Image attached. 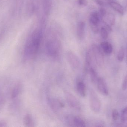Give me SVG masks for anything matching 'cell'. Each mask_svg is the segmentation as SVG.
<instances>
[{"label": "cell", "mask_w": 127, "mask_h": 127, "mask_svg": "<svg viewBox=\"0 0 127 127\" xmlns=\"http://www.w3.org/2000/svg\"><path fill=\"white\" fill-rule=\"evenodd\" d=\"M42 36V30L37 28L28 38L25 48V56L26 59L33 58L37 54L40 47Z\"/></svg>", "instance_id": "cell-1"}, {"label": "cell", "mask_w": 127, "mask_h": 127, "mask_svg": "<svg viewBox=\"0 0 127 127\" xmlns=\"http://www.w3.org/2000/svg\"><path fill=\"white\" fill-rule=\"evenodd\" d=\"M46 48L47 53L49 56L56 57L59 54L61 50L60 42L57 39H50L46 43Z\"/></svg>", "instance_id": "cell-2"}, {"label": "cell", "mask_w": 127, "mask_h": 127, "mask_svg": "<svg viewBox=\"0 0 127 127\" xmlns=\"http://www.w3.org/2000/svg\"><path fill=\"white\" fill-rule=\"evenodd\" d=\"M89 103L90 108L95 113H98L101 108V103L95 92L92 89L89 91Z\"/></svg>", "instance_id": "cell-3"}, {"label": "cell", "mask_w": 127, "mask_h": 127, "mask_svg": "<svg viewBox=\"0 0 127 127\" xmlns=\"http://www.w3.org/2000/svg\"><path fill=\"white\" fill-rule=\"evenodd\" d=\"M92 56L95 60L97 65L101 67L104 64L103 54L100 48L95 45H93L90 48Z\"/></svg>", "instance_id": "cell-4"}, {"label": "cell", "mask_w": 127, "mask_h": 127, "mask_svg": "<svg viewBox=\"0 0 127 127\" xmlns=\"http://www.w3.org/2000/svg\"><path fill=\"white\" fill-rule=\"evenodd\" d=\"M65 98L67 104L71 108L76 111L81 110L80 103L73 94L66 92L65 94Z\"/></svg>", "instance_id": "cell-5"}, {"label": "cell", "mask_w": 127, "mask_h": 127, "mask_svg": "<svg viewBox=\"0 0 127 127\" xmlns=\"http://www.w3.org/2000/svg\"><path fill=\"white\" fill-rule=\"evenodd\" d=\"M66 59L70 66L75 69H78L80 66V59L76 54L69 51L66 53Z\"/></svg>", "instance_id": "cell-6"}, {"label": "cell", "mask_w": 127, "mask_h": 127, "mask_svg": "<svg viewBox=\"0 0 127 127\" xmlns=\"http://www.w3.org/2000/svg\"><path fill=\"white\" fill-rule=\"evenodd\" d=\"M97 84L98 89L99 92L104 95H107L109 94L108 88L106 81L102 78L99 77Z\"/></svg>", "instance_id": "cell-7"}, {"label": "cell", "mask_w": 127, "mask_h": 127, "mask_svg": "<svg viewBox=\"0 0 127 127\" xmlns=\"http://www.w3.org/2000/svg\"><path fill=\"white\" fill-rule=\"evenodd\" d=\"M49 103L51 109L56 112H59L60 110L63 108L64 106L63 103L57 99H50L49 100Z\"/></svg>", "instance_id": "cell-8"}, {"label": "cell", "mask_w": 127, "mask_h": 127, "mask_svg": "<svg viewBox=\"0 0 127 127\" xmlns=\"http://www.w3.org/2000/svg\"><path fill=\"white\" fill-rule=\"evenodd\" d=\"M77 90L81 97H85L86 95V88L84 82L81 80H78L76 83Z\"/></svg>", "instance_id": "cell-9"}, {"label": "cell", "mask_w": 127, "mask_h": 127, "mask_svg": "<svg viewBox=\"0 0 127 127\" xmlns=\"http://www.w3.org/2000/svg\"><path fill=\"white\" fill-rule=\"evenodd\" d=\"M86 24L85 22L80 21L78 22L77 26V34L78 38L79 40L83 39L84 38L85 34Z\"/></svg>", "instance_id": "cell-10"}, {"label": "cell", "mask_w": 127, "mask_h": 127, "mask_svg": "<svg viewBox=\"0 0 127 127\" xmlns=\"http://www.w3.org/2000/svg\"><path fill=\"white\" fill-rule=\"evenodd\" d=\"M92 55L91 51L90 49L87 51L86 54V57H85L84 69L86 72H89V70L91 68V65L92 64Z\"/></svg>", "instance_id": "cell-11"}, {"label": "cell", "mask_w": 127, "mask_h": 127, "mask_svg": "<svg viewBox=\"0 0 127 127\" xmlns=\"http://www.w3.org/2000/svg\"><path fill=\"white\" fill-rule=\"evenodd\" d=\"M101 48L103 52L107 55H110L113 51V46L109 42H103L100 44Z\"/></svg>", "instance_id": "cell-12"}, {"label": "cell", "mask_w": 127, "mask_h": 127, "mask_svg": "<svg viewBox=\"0 0 127 127\" xmlns=\"http://www.w3.org/2000/svg\"><path fill=\"white\" fill-rule=\"evenodd\" d=\"M86 123L81 118L78 116H73L72 119V127H86Z\"/></svg>", "instance_id": "cell-13"}, {"label": "cell", "mask_w": 127, "mask_h": 127, "mask_svg": "<svg viewBox=\"0 0 127 127\" xmlns=\"http://www.w3.org/2000/svg\"><path fill=\"white\" fill-rule=\"evenodd\" d=\"M109 4L113 9L117 11L122 15L124 14V9L122 6L120 4L115 1H110Z\"/></svg>", "instance_id": "cell-14"}, {"label": "cell", "mask_w": 127, "mask_h": 127, "mask_svg": "<svg viewBox=\"0 0 127 127\" xmlns=\"http://www.w3.org/2000/svg\"><path fill=\"white\" fill-rule=\"evenodd\" d=\"M24 124L25 126L27 127H33L35 126L34 121L30 114H27L25 116L24 119Z\"/></svg>", "instance_id": "cell-15"}, {"label": "cell", "mask_w": 127, "mask_h": 127, "mask_svg": "<svg viewBox=\"0 0 127 127\" xmlns=\"http://www.w3.org/2000/svg\"><path fill=\"white\" fill-rule=\"evenodd\" d=\"M90 24L93 25H98L100 22V16L97 12H93L90 17Z\"/></svg>", "instance_id": "cell-16"}, {"label": "cell", "mask_w": 127, "mask_h": 127, "mask_svg": "<svg viewBox=\"0 0 127 127\" xmlns=\"http://www.w3.org/2000/svg\"><path fill=\"white\" fill-rule=\"evenodd\" d=\"M43 6L45 15H49L51 7V0H43Z\"/></svg>", "instance_id": "cell-17"}, {"label": "cell", "mask_w": 127, "mask_h": 127, "mask_svg": "<svg viewBox=\"0 0 127 127\" xmlns=\"http://www.w3.org/2000/svg\"><path fill=\"white\" fill-rule=\"evenodd\" d=\"M89 72L91 81L94 84L97 83L99 77H98L96 71L93 68H91L89 70Z\"/></svg>", "instance_id": "cell-18"}, {"label": "cell", "mask_w": 127, "mask_h": 127, "mask_svg": "<svg viewBox=\"0 0 127 127\" xmlns=\"http://www.w3.org/2000/svg\"><path fill=\"white\" fill-rule=\"evenodd\" d=\"M21 88L22 86L21 84H18L16 86L13 90L12 95V98H15L18 96L21 92Z\"/></svg>", "instance_id": "cell-19"}, {"label": "cell", "mask_w": 127, "mask_h": 127, "mask_svg": "<svg viewBox=\"0 0 127 127\" xmlns=\"http://www.w3.org/2000/svg\"><path fill=\"white\" fill-rule=\"evenodd\" d=\"M125 57V51L123 47H121L120 48L118 53L117 56V58L119 62H122L124 60Z\"/></svg>", "instance_id": "cell-20"}, {"label": "cell", "mask_w": 127, "mask_h": 127, "mask_svg": "<svg viewBox=\"0 0 127 127\" xmlns=\"http://www.w3.org/2000/svg\"><path fill=\"white\" fill-rule=\"evenodd\" d=\"M107 19L110 25H113L115 23V17L114 14L112 13H109L107 16Z\"/></svg>", "instance_id": "cell-21"}, {"label": "cell", "mask_w": 127, "mask_h": 127, "mask_svg": "<svg viewBox=\"0 0 127 127\" xmlns=\"http://www.w3.org/2000/svg\"><path fill=\"white\" fill-rule=\"evenodd\" d=\"M100 34L103 39L106 40L108 37V31L105 27H102L101 29Z\"/></svg>", "instance_id": "cell-22"}, {"label": "cell", "mask_w": 127, "mask_h": 127, "mask_svg": "<svg viewBox=\"0 0 127 127\" xmlns=\"http://www.w3.org/2000/svg\"><path fill=\"white\" fill-rule=\"evenodd\" d=\"M127 121V106L124 109L121 116V121L124 122Z\"/></svg>", "instance_id": "cell-23"}, {"label": "cell", "mask_w": 127, "mask_h": 127, "mask_svg": "<svg viewBox=\"0 0 127 127\" xmlns=\"http://www.w3.org/2000/svg\"><path fill=\"white\" fill-rule=\"evenodd\" d=\"M119 115V114L118 110H114L113 111L112 113V117L114 121H116L118 120Z\"/></svg>", "instance_id": "cell-24"}, {"label": "cell", "mask_w": 127, "mask_h": 127, "mask_svg": "<svg viewBox=\"0 0 127 127\" xmlns=\"http://www.w3.org/2000/svg\"><path fill=\"white\" fill-rule=\"evenodd\" d=\"M122 88V90L124 91H125L127 89V74L123 81Z\"/></svg>", "instance_id": "cell-25"}, {"label": "cell", "mask_w": 127, "mask_h": 127, "mask_svg": "<svg viewBox=\"0 0 127 127\" xmlns=\"http://www.w3.org/2000/svg\"><path fill=\"white\" fill-rule=\"evenodd\" d=\"M92 30L93 33L95 34H97L99 31V28H98V25H91Z\"/></svg>", "instance_id": "cell-26"}, {"label": "cell", "mask_w": 127, "mask_h": 127, "mask_svg": "<svg viewBox=\"0 0 127 127\" xmlns=\"http://www.w3.org/2000/svg\"><path fill=\"white\" fill-rule=\"evenodd\" d=\"M78 3L81 6H86L88 4V1L87 0H78Z\"/></svg>", "instance_id": "cell-27"}, {"label": "cell", "mask_w": 127, "mask_h": 127, "mask_svg": "<svg viewBox=\"0 0 127 127\" xmlns=\"http://www.w3.org/2000/svg\"><path fill=\"white\" fill-rule=\"evenodd\" d=\"M99 13H100V15L102 17H103L106 15V11L105 9L103 7H101L100 8Z\"/></svg>", "instance_id": "cell-28"}, {"label": "cell", "mask_w": 127, "mask_h": 127, "mask_svg": "<svg viewBox=\"0 0 127 127\" xmlns=\"http://www.w3.org/2000/svg\"><path fill=\"white\" fill-rule=\"evenodd\" d=\"M94 1L99 6H104V3L103 1L101 0H94Z\"/></svg>", "instance_id": "cell-29"}, {"label": "cell", "mask_w": 127, "mask_h": 127, "mask_svg": "<svg viewBox=\"0 0 127 127\" xmlns=\"http://www.w3.org/2000/svg\"><path fill=\"white\" fill-rule=\"evenodd\" d=\"M126 9H127V6H126Z\"/></svg>", "instance_id": "cell-30"}, {"label": "cell", "mask_w": 127, "mask_h": 127, "mask_svg": "<svg viewBox=\"0 0 127 127\" xmlns=\"http://www.w3.org/2000/svg\"></svg>", "instance_id": "cell-31"}]
</instances>
